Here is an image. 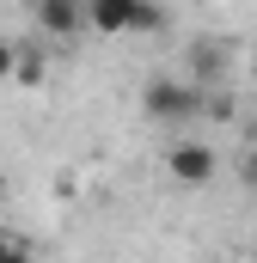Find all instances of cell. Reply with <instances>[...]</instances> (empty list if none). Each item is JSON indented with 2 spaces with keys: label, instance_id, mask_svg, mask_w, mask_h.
I'll return each mask as SVG.
<instances>
[{
  "label": "cell",
  "instance_id": "10",
  "mask_svg": "<svg viewBox=\"0 0 257 263\" xmlns=\"http://www.w3.org/2000/svg\"><path fill=\"white\" fill-rule=\"evenodd\" d=\"M245 184H251V190H257V153H251V159H245Z\"/></svg>",
  "mask_w": 257,
  "mask_h": 263
},
{
  "label": "cell",
  "instance_id": "9",
  "mask_svg": "<svg viewBox=\"0 0 257 263\" xmlns=\"http://www.w3.org/2000/svg\"><path fill=\"white\" fill-rule=\"evenodd\" d=\"M12 55H19V43H0V80H12Z\"/></svg>",
  "mask_w": 257,
  "mask_h": 263
},
{
  "label": "cell",
  "instance_id": "11",
  "mask_svg": "<svg viewBox=\"0 0 257 263\" xmlns=\"http://www.w3.org/2000/svg\"><path fill=\"white\" fill-rule=\"evenodd\" d=\"M0 196H6V172H0Z\"/></svg>",
  "mask_w": 257,
  "mask_h": 263
},
{
  "label": "cell",
  "instance_id": "3",
  "mask_svg": "<svg viewBox=\"0 0 257 263\" xmlns=\"http://www.w3.org/2000/svg\"><path fill=\"white\" fill-rule=\"evenodd\" d=\"M214 165H221V159H214V147H208V141H178V147L166 153V172H172L178 184H190V190L214 178Z\"/></svg>",
  "mask_w": 257,
  "mask_h": 263
},
{
  "label": "cell",
  "instance_id": "5",
  "mask_svg": "<svg viewBox=\"0 0 257 263\" xmlns=\"http://www.w3.org/2000/svg\"><path fill=\"white\" fill-rule=\"evenodd\" d=\"M221 73H227V43H196L190 49V86H221Z\"/></svg>",
  "mask_w": 257,
  "mask_h": 263
},
{
  "label": "cell",
  "instance_id": "2",
  "mask_svg": "<svg viewBox=\"0 0 257 263\" xmlns=\"http://www.w3.org/2000/svg\"><path fill=\"white\" fill-rule=\"evenodd\" d=\"M141 117L147 123H202V86H190V80H153L141 92Z\"/></svg>",
  "mask_w": 257,
  "mask_h": 263
},
{
  "label": "cell",
  "instance_id": "8",
  "mask_svg": "<svg viewBox=\"0 0 257 263\" xmlns=\"http://www.w3.org/2000/svg\"><path fill=\"white\" fill-rule=\"evenodd\" d=\"M0 263H31V239L12 233V227H0Z\"/></svg>",
  "mask_w": 257,
  "mask_h": 263
},
{
  "label": "cell",
  "instance_id": "1",
  "mask_svg": "<svg viewBox=\"0 0 257 263\" xmlns=\"http://www.w3.org/2000/svg\"><path fill=\"white\" fill-rule=\"evenodd\" d=\"M80 12H86V31L98 37H147L166 25L159 0H80Z\"/></svg>",
  "mask_w": 257,
  "mask_h": 263
},
{
  "label": "cell",
  "instance_id": "7",
  "mask_svg": "<svg viewBox=\"0 0 257 263\" xmlns=\"http://www.w3.org/2000/svg\"><path fill=\"white\" fill-rule=\"evenodd\" d=\"M12 80H19V86H43V80H49L43 49H19V55H12Z\"/></svg>",
  "mask_w": 257,
  "mask_h": 263
},
{
  "label": "cell",
  "instance_id": "4",
  "mask_svg": "<svg viewBox=\"0 0 257 263\" xmlns=\"http://www.w3.org/2000/svg\"><path fill=\"white\" fill-rule=\"evenodd\" d=\"M31 18H37V31H43V37H56V43H67V37H80V31H86L80 0H31Z\"/></svg>",
  "mask_w": 257,
  "mask_h": 263
},
{
  "label": "cell",
  "instance_id": "6",
  "mask_svg": "<svg viewBox=\"0 0 257 263\" xmlns=\"http://www.w3.org/2000/svg\"><path fill=\"white\" fill-rule=\"evenodd\" d=\"M239 117V98L227 86H202V123H233Z\"/></svg>",
  "mask_w": 257,
  "mask_h": 263
}]
</instances>
